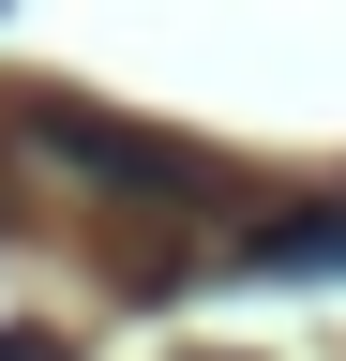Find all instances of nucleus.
I'll return each instance as SVG.
<instances>
[{"label": "nucleus", "mask_w": 346, "mask_h": 361, "mask_svg": "<svg viewBox=\"0 0 346 361\" xmlns=\"http://www.w3.org/2000/svg\"><path fill=\"white\" fill-rule=\"evenodd\" d=\"M16 151L46 166V180H75V196H106V211H151V196H181V180H196V151L121 135V121H91V106H30V121H16Z\"/></svg>", "instance_id": "1"}, {"label": "nucleus", "mask_w": 346, "mask_h": 361, "mask_svg": "<svg viewBox=\"0 0 346 361\" xmlns=\"http://www.w3.org/2000/svg\"><path fill=\"white\" fill-rule=\"evenodd\" d=\"M196 361H211V346H196Z\"/></svg>", "instance_id": "4"}, {"label": "nucleus", "mask_w": 346, "mask_h": 361, "mask_svg": "<svg viewBox=\"0 0 346 361\" xmlns=\"http://www.w3.org/2000/svg\"><path fill=\"white\" fill-rule=\"evenodd\" d=\"M241 271H346V196H331V211H271V226L241 241Z\"/></svg>", "instance_id": "2"}, {"label": "nucleus", "mask_w": 346, "mask_h": 361, "mask_svg": "<svg viewBox=\"0 0 346 361\" xmlns=\"http://www.w3.org/2000/svg\"><path fill=\"white\" fill-rule=\"evenodd\" d=\"M0 361H61V331H0Z\"/></svg>", "instance_id": "3"}]
</instances>
